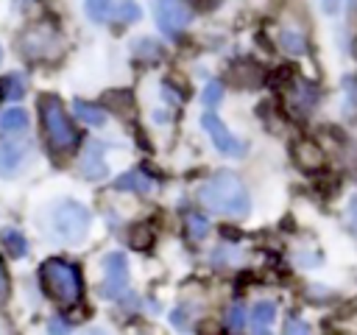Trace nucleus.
Returning a JSON list of instances; mask_svg holds the SVG:
<instances>
[{"label": "nucleus", "mask_w": 357, "mask_h": 335, "mask_svg": "<svg viewBox=\"0 0 357 335\" xmlns=\"http://www.w3.org/2000/svg\"><path fill=\"white\" fill-rule=\"evenodd\" d=\"M198 201L209 212L231 215V218H243L251 209V195H248L245 184L240 181V176L231 170H220V173L209 176L198 187Z\"/></svg>", "instance_id": "obj_1"}, {"label": "nucleus", "mask_w": 357, "mask_h": 335, "mask_svg": "<svg viewBox=\"0 0 357 335\" xmlns=\"http://www.w3.org/2000/svg\"><path fill=\"white\" fill-rule=\"evenodd\" d=\"M39 117H42V128H45V140L53 151H73L78 145V128L75 123L67 117L61 100L56 95H42L39 98Z\"/></svg>", "instance_id": "obj_2"}, {"label": "nucleus", "mask_w": 357, "mask_h": 335, "mask_svg": "<svg viewBox=\"0 0 357 335\" xmlns=\"http://www.w3.org/2000/svg\"><path fill=\"white\" fill-rule=\"evenodd\" d=\"M39 279H42L45 293L59 304H75L81 299V276L73 262L45 260L39 265Z\"/></svg>", "instance_id": "obj_3"}, {"label": "nucleus", "mask_w": 357, "mask_h": 335, "mask_svg": "<svg viewBox=\"0 0 357 335\" xmlns=\"http://www.w3.org/2000/svg\"><path fill=\"white\" fill-rule=\"evenodd\" d=\"M89 229V209L73 198L59 201L50 209V232L64 243H78L86 237Z\"/></svg>", "instance_id": "obj_4"}, {"label": "nucleus", "mask_w": 357, "mask_h": 335, "mask_svg": "<svg viewBox=\"0 0 357 335\" xmlns=\"http://www.w3.org/2000/svg\"><path fill=\"white\" fill-rule=\"evenodd\" d=\"M20 50L28 59H36V61L56 59L61 53V42H59V34L50 22H36L20 36Z\"/></svg>", "instance_id": "obj_5"}, {"label": "nucleus", "mask_w": 357, "mask_h": 335, "mask_svg": "<svg viewBox=\"0 0 357 335\" xmlns=\"http://www.w3.org/2000/svg\"><path fill=\"white\" fill-rule=\"evenodd\" d=\"M156 11V25L165 36H178L190 25V8L184 0H153Z\"/></svg>", "instance_id": "obj_6"}, {"label": "nucleus", "mask_w": 357, "mask_h": 335, "mask_svg": "<svg viewBox=\"0 0 357 335\" xmlns=\"http://www.w3.org/2000/svg\"><path fill=\"white\" fill-rule=\"evenodd\" d=\"M103 296L106 299H120L128 290V262L126 254L112 251L103 257Z\"/></svg>", "instance_id": "obj_7"}, {"label": "nucleus", "mask_w": 357, "mask_h": 335, "mask_svg": "<svg viewBox=\"0 0 357 335\" xmlns=\"http://www.w3.org/2000/svg\"><path fill=\"white\" fill-rule=\"evenodd\" d=\"M31 156V142L25 140V134L20 137H0V176L11 179L20 173V168L28 162Z\"/></svg>", "instance_id": "obj_8"}, {"label": "nucleus", "mask_w": 357, "mask_h": 335, "mask_svg": "<svg viewBox=\"0 0 357 335\" xmlns=\"http://www.w3.org/2000/svg\"><path fill=\"white\" fill-rule=\"evenodd\" d=\"M201 126H204V131L212 137L215 148H218L223 156H243V142L223 126V120H220L218 114H212V112L201 114Z\"/></svg>", "instance_id": "obj_9"}, {"label": "nucleus", "mask_w": 357, "mask_h": 335, "mask_svg": "<svg viewBox=\"0 0 357 335\" xmlns=\"http://www.w3.org/2000/svg\"><path fill=\"white\" fill-rule=\"evenodd\" d=\"M284 103H287V109H290L296 117H307V114L315 109V103H318V89H315V84H310V81H304V78L293 81V84L287 87V92H284Z\"/></svg>", "instance_id": "obj_10"}, {"label": "nucleus", "mask_w": 357, "mask_h": 335, "mask_svg": "<svg viewBox=\"0 0 357 335\" xmlns=\"http://www.w3.org/2000/svg\"><path fill=\"white\" fill-rule=\"evenodd\" d=\"M78 170H81V176L89 179V181H100V179L109 173L106 159H103V145H100V142H89V145L84 148L81 162H78Z\"/></svg>", "instance_id": "obj_11"}, {"label": "nucleus", "mask_w": 357, "mask_h": 335, "mask_svg": "<svg viewBox=\"0 0 357 335\" xmlns=\"http://www.w3.org/2000/svg\"><path fill=\"white\" fill-rule=\"evenodd\" d=\"M28 134V114L17 106L0 112V137H20Z\"/></svg>", "instance_id": "obj_12"}, {"label": "nucleus", "mask_w": 357, "mask_h": 335, "mask_svg": "<svg viewBox=\"0 0 357 335\" xmlns=\"http://www.w3.org/2000/svg\"><path fill=\"white\" fill-rule=\"evenodd\" d=\"M273 318H276V304L273 302H257L251 307V335H268Z\"/></svg>", "instance_id": "obj_13"}, {"label": "nucleus", "mask_w": 357, "mask_h": 335, "mask_svg": "<svg viewBox=\"0 0 357 335\" xmlns=\"http://www.w3.org/2000/svg\"><path fill=\"white\" fill-rule=\"evenodd\" d=\"M293 156H296L298 168H304V170H318V168L324 165V151H321L312 140H301V142H296Z\"/></svg>", "instance_id": "obj_14"}, {"label": "nucleus", "mask_w": 357, "mask_h": 335, "mask_svg": "<svg viewBox=\"0 0 357 335\" xmlns=\"http://www.w3.org/2000/svg\"><path fill=\"white\" fill-rule=\"evenodd\" d=\"M114 190H134V193H151L153 190V179L148 176V173H142V170H126V173H120L117 179H114V184H112Z\"/></svg>", "instance_id": "obj_15"}, {"label": "nucleus", "mask_w": 357, "mask_h": 335, "mask_svg": "<svg viewBox=\"0 0 357 335\" xmlns=\"http://www.w3.org/2000/svg\"><path fill=\"white\" fill-rule=\"evenodd\" d=\"M276 42H279V47H282L284 53H290V56H301V53L307 50V39H304V34L296 31V28H282Z\"/></svg>", "instance_id": "obj_16"}, {"label": "nucleus", "mask_w": 357, "mask_h": 335, "mask_svg": "<svg viewBox=\"0 0 357 335\" xmlns=\"http://www.w3.org/2000/svg\"><path fill=\"white\" fill-rule=\"evenodd\" d=\"M0 243H3V248H6L11 257H22V254L28 251L25 237H22V232H17V229H3V232H0Z\"/></svg>", "instance_id": "obj_17"}, {"label": "nucleus", "mask_w": 357, "mask_h": 335, "mask_svg": "<svg viewBox=\"0 0 357 335\" xmlns=\"http://www.w3.org/2000/svg\"><path fill=\"white\" fill-rule=\"evenodd\" d=\"M73 109H75V114H78L84 123H89V126H103V123H106V112H103L100 106H92V103H86V100H75Z\"/></svg>", "instance_id": "obj_18"}, {"label": "nucleus", "mask_w": 357, "mask_h": 335, "mask_svg": "<svg viewBox=\"0 0 357 335\" xmlns=\"http://www.w3.org/2000/svg\"><path fill=\"white\" fill-rule=\"evenodd\" d=\"M109 6H112V0H84V11L95 25H100L109 17Z\"/></svg>", "instance_id": "obj_19"}, {"label": "nucleus", "mask_w": 357, "mask_h": 335, "mask_svg": "<svg viewBox=\"0 0 357 335\" xmlns=\"http://www.w3.org/2000/svg\"><path fill=\"white\" fill-rule=\"evenodd\" d=\"M243 260V254L237 251V248H231V246H218L215 251H212V262L220 268V265H234V262H240Z\"/></svg>", "instance_id": "obj_20"}, {"label": "nucleus", "mask_w": 357, "mask_h": 335, "mask_svg": "<svg viewBox=\"0 0 357 335\" xmlns=\"http://www.w3.org/2000/svg\"><path fill=\"white\" fill-rule=\"evenodd\" d=\"M187 232H190V240H201L209 232V221L201 215H187Z\"/></svg>", "instance_id": "obj_21"}, {"label": "nucleus", "mask_w": 357, "mask_h": 335, "mask_svg": "<svg viewBox=\"0 0 357 335\" xmlns=\"http://www.w3.org/2000/svg\"><path fill=\"white\" fill-rule=\"evenodd\" d=\"M117 17H120V22H137L142 17V11H139V6L134 0H123L117 6Z\"/></svg>", "instance_id": "obj_22"}, {"label": "nucleus", "mask_w": 357, "mask_h": 335, "mask_svg": "<svg viewBox=\"0 0 357 335\" xmlns=\"http://www.w3.org/2000/svg\"><path fill=\"white\" fill-rule=\"evenodd\" d=\"M3 84H6V87H3V95H6V98H20V95L25 92V78H22V75H8Z\"/></svg>", "instance_id": "obj_23"}, {"label": "nucleus", "mask_w": 357, "mask_h": 335, "mask_svg": "<svg viewBox=\"0 0 357 335\" xmlns=\"http://www.w3.org/2000/svg\"><path fill=\"white\" fill-rule=\"evenodd\" d=\"M220 98H223V84H218V81L206 84V89L201 92L204 106H218V100H220Z\"/></svg>", "instance_id": "obj_24"}, {"label": "nucleus", "mask_w": 357, "mask_h": 335, "mask_svg": "<svg viewBox=\"0 0 357 335\" xmlns=\"http://www.w3.org/2000/svg\"><path fill=\"white\" fill-rule=\"evenodd\" d=\"M226 321H229V327H231L234 332H240V329L245 327V307H243V304H231Z\"/></svg>", "instance_id": "obj_25"}, {"label": "nucleus", "mask_w": 357, "mask_h": 335, "mask_svg": "<svg viewBox=\"0 0 357 335\" xmlns=\"http://www.w3.org/2000/svg\"><path fill=\"white\" fill-rule=\"evenodd\" d=\"M148 240H151V229H148V226H137V229L131 232V243H134L137 248H145Z\"/></svg>", "instance_id": "obj_26"}, {"label": "nucleus", "mask_w": 357, "mask_h": 335, "mask_svg": "<svg viewBox=\"0 0 357 335\" xmlns=\"http://www.w3.org/2000/svg\"><path fill=\"white\" fill-rule=\"evenodd\" d=\"M284 335H310V327L301 321V318H290L284 324Z\"/></svg>", "instance_id": "obj_27"}, {"label": "nucleus", "mask_w": 357, "mask_h": 335, "mask_svg": "<svg viewBox=\"0 0 357 335\" xmlns=\"http://www.w3.org/2000/svg\"><path fill=\"white\" fill-rule=\"evenodd\" d=\"M198 335H223V329H220L215 321H204V324L198 327Z\"/></svg>", "instance_id": "obj_28"}, {"label": "nucleus", "mask_w": 357, "mask_h": 335, "mask_svg": "<svg viewBox=\"0 0 357 335\" xmlns=\"http://www.w3.org/2000/svg\"><path fill=\"white\" fill-rule=\"evenodd\" d=\"M67 332H70V327L61 318H53L50 321V335H67Z\"/></svg>", "instance_id": "obj_29"}, {"label": "nucleus", "mask_w": 357, "mask_h": 335, "mask_svg": "<svg viewBox=\"0 0 357 335\" xmlns=\"http://www.w3.org/2000/svg\"><path fill=\"white\" fill-rule=\"evenodd\" d=\"M349 221H351V226L357 229V195L349 201Z\"/></svg>", "instance_id": "obj_30"}, {"label": "nucleus", "mask_w": 357, "mask_h": 335, "mask_svg": "<svg viewBox=\"0 0 357 335\" xmlns=\"http://www.w3.org/2000/svg\"><path fill=\"white\" fill-rule=\"evenodd\" d=\"M8 296V279H6V271L0 268V299H6Z\"/></svg>", "instance_id": "obj_31"}, {"label": "nucleus", "mask_w": 357, "mask_h": 335, "mask_svg": "<svg viewBox=\"0 0 357 335\" xmlns=\"http://www.w3.org/2000/svg\"><path fill=\"white\" fill-rule=\"evenodd\" d=\"M89 335H103V332H100V329H92V332H89Z\"/></svg>", "instance_id": "obj_32"}, {"label": "nucleus", "mask_w": 357, "mask_h": 335, "mask_svg": "<svg viewBox=\"0 0 357 335\" xmlns=\"http://www.w3.org/2000/svg\"><path fill=\"white\" fill-rule=\"evenodd\" d=\"M0 59H3V47H0Z\"/></svg>", "instance_id": "obj_33"}, {"label": "nucleus", "mask_w": 357, "mask_h": 335, "mask_svg": "<svg viewBox=\"0 0 357 335\" xmlns=\"http://www.w3.org/2000/svg\"><path fill=\"white\" fill-rule=\"evenodd\" d=\"M351 3H357V0H351Z\"/></svg>", "instance_id": "obj_34"}]
</instances>
